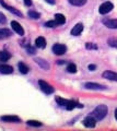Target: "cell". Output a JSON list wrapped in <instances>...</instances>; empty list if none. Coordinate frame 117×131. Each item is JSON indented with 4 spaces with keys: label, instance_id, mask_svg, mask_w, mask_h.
I'll return each mask as SVG.
<instances>
[{
    "label": "cell",
    "instance_id": "1",
    "mask_svg": "<svg viewBox=\"0 0 117 131\" xmlns=\"http://www.w3.org/2000/svg\"><path fill=\"white\" fill-rule=\"evenodd\" d=\"M56 102H57L60 106H65L66 109H68V110H72L75 107H80V108L83 107L81 104L77 103V102H75V101H68V100H65V98H61L59 96L56 97Z\"/></svg>",
    "mask_w": 117,
    "mask_h": 131
},
{
    "label": "cell",
    "instance_id": "2",
    "mask_svg": "<svg viewBox=\"0 0 117 131\" xmlns=\"http://www.w3.org/2000/svg\"><path fill=\"white\" fill-rule=\"evenodd\" d=\"M107 106L106 105H99L96 107L93 113H92V116H93L96 120H102L104 117L107 115Z\"/></svg>",
    "mask_w": 117,
    "mask_h": 131
},
{
    "label": "cell",
    "instance_id": "3",
    "mask_svg": "<svg viewBox=\"0 0 117 131\" xmlns=\"http://www.w3.org/2000/svg\"><path fill=\"white\" fill-rule=\"evenodd\" d=\"M113 9H114V5L110 1H106V2L102 3V5L100 6L99 12L101 14H106V13H108V12H111Z\"/></svg>",
    "mask_w": 117,
    "mask_h": 131
},
{
    "label": "cell",
    "instance_id": "4",
    "mask_svg": "<svg viewBox=\"0 0 117 131\" xmlns=\"http://www.w3.org/2000/svg\"><path fill=\"white\" fill-rule=\"evenodd\" d=\"M38 84H39V86H41L42 91H43L44 93H46V94H51V93L54 92V88L51 86V85L48 84L47 82L43 81V80H39V81H38Z\"/></svg>",
    "mask_w": 117,
    "mask_h": 131
},
{
    "label": "cell",
    "instance_id": "5",
    "mask_svg": "<svg viewBox=\"0 0 117 131\" xmlns=\"http://www.w3.org/2000/svg\"><path fill=\"white\" fill-rule=\"evenodd\" d=\"M67 50V47L62 44H55L53 46V51L56 55H63Z\"/></svg>",
    "mask_w": 117,
    "mask_h": 131
},
{
    "label": "cell",
    "instance_id": "6",
    "mask_svg": "<svg viewBox=\"0 0 117 131\" xmlns=\"http://www.w3.org/2000/svg\"><path fill=\"white\" fill-rule=\"evenodd\" d=\"M84 86H86V89H88V90H98V91L106 90V86L101 85V84H98V83H93V82H88V83H86Z\"/></svg>",
    "mask_w": 117,
    "mask_h": 131
},
{
    "label": "cell",
    "instance_id": "7",
    "mask_svg": "<svg viewBox=\"0 0 117 131\" xmlns=\"http://www.w3.org/2000/svg\"><path fill=\"white\" fill-rule=\"evenodd\" d=\"M83 125L86 127H88V128H94L95 125H96V119L93 116H88L87 118H84Z\"/></svg>",
    "mask_w": 117,
    "mask_h": 131
},
{
    "label": "cell",
    "instance_id": "8",
    "mask_svg": "<svg viewBox=\"0 0 117 131\" xmlns=\"http://www.w3.org/2000/svg\"><path fill=\"white\" fill-rule=\"evenodd\" d=\"M11 26H12V30H13L18 35H24V30L23 27L20 25V23H18L17 21H12L11 22Z\"/></svg>",
    "mask_w": 117,
    "mask_h": 131
},
{
    "label": "cell",
    "instance_id": "9",
    "mask_svg": "<svg viewBox=\"0 0 117 131\" xmlns=\"http://www.w3.org/2000/svg\"><path fill=\"white\" fill-rule=\"evenodd\" d=\"M103 24L108 28H117V20L116 19H104Z\"/></svg>",
    "mask_w": 117,
    "mask_h": 131
},
{
    "label": "cell",
    "instance_id": "10",
    "mask_svg": "<svg viewBox=\"0 0 117 131\" xmlns=\"http://www.w3.org/2000/svg\"><path fill=\"white\" fill-rule=\"evenodd\" d=\"M82 31H83V24L82 23H78V24H76V25L73 26V28L71 30V35L78 36V35L81 34Z\"/></svg>",
    "mask_w": 117,
    "mask_h": 131
},
{
    "label": "cell",
    "instance_id": "11",
    "mask_svg": "<svg viewBox=\"0 0 117 131\" xmlns=\"http://www.w3.org/2000/svg\"><path fill=\"white\" fill-rule=\"evenodd\" d=\"M0 3H1V6L2 7H5L6 8V9H8V10H9L10 12H12V13H13V14H15V15H18V16H20V18H22V16H23V14L21 13V12H20L19 10H17V9H14V8L13 7H10V6H8V5H6V3L5 2H3V0H0Z\"/></svg>",
    "mask_w": 117,
    "mask_h": 131
},
{
    "label": "cell",
    "instance_id": "12",
    "mask_svg": "<svg viewBox=\"0 0 117 131\" xmlns=\"http://www.w3.org/2000/svg\"><path fill=\"white\" fill-rule=\"evenodd\" d=\"M103 78H105L107 80H111V81H116L117 82V73L115 72H112V71H105L103 72Z\"/></svg>",
    "mask_w": 117,
    "mask_h": 131
},
{
    "label": "cell",
    "instance_id": "13",
    "mask_svg": "<svg viewBox=\"0 0 117 131\" xmlns=\"http://www.w3.org/2000/svg\"><path fill=\"white\" fill-rule=\"evenodd\" d=\"M0 72L3 73V74H10V73L13 72V68L8 64H1L0 66Z\"/></svg>",
    "mask_w": 117,
    "mask_h": 131
},
{
    "label": "cell",
    "instance_id": "14",
    "mask_svg": "<svg viewBox=\"0 0 117 131\" xmlns=\"http://www.w3.org/2000/svg\"><path fill=\"white\" fill-rule=\"evenodd\" d=\"M35 61L42 69H45V70H48V69H49V64L47 63L46 60H44L42 58H35Z\"/></svg>",
    "mask_w": 117,
    "mask_h": 131
},
{
    "label": "cell",
    "instance_id": "15",
    "mask_svg": "<svg viewBox=\"0 0 117 131\" xmlns=\"http://www.w3.org/2000/svg\"><path fill=\"white\" fill-rule=\"evenodd\" d=\"M1 120L7 121V122H20L21 121V119L17 116H2Z\"/></svg>",
    "mask_w": 117,
    "mask_h": 131
},
{
    "label": "cell",
    "instance_id": "16",
    "mask_svg": "<svg viewBox=\"0 0 117 131\" xmlns=\"http://www.w3.org/2000/svg\"><path fill=\"white\" fill-rule=\"evenodd\" d=\"M11 31H9L8 28H0V39H6L11 36Z\"/></svg>",
    "mask_w": 117,
    "mask_h": 131
},
{
    "label": "cell",
    "instance_id": "17",
    "mask_svg": "<svg viewBox=\"0 0 117 131\" xmlns=\"http://www.w3.org/2000/svg\"><path fill=\"white\" fill-rule=\"evenodd\" d=\"M35 45L38 48H45L46 47V39L44 37H37L35 40Z\"/></svg>",
    "mask_w": 117,
    "mask_h": 131
},
{
    "label": "cell",
    "instance_id": "18",
    "mask_svg": "<svg viewBox=\"0 0 117 131\" xmlns=\"http://www.w3.org/2000/svg\"><path fill=\"white\" fill-rule=\"evenodd\" d=\"M55 20H56V22L58 23V25H61V24H63L65 22H66V18L60 13L55 14Z\"/></svg>",
    "mask_w": 117,
    "mask_h": 131
},
{
    "label": "cell",
    "instance_id": "19",
    "mask_svg": "<svg viewBox=\"0 0 117 131\" xmlns=\"http://www.w3.org/2000/svg\"><path fill=\"white\" fill-rule=\"evenodd\" d=\"M10 57L11 56H10V54L8 51H6V50L0 51V61H7Z\"/></svg>",
    "mask_w": 117,
    "mask_h": 131
},
{
    "label": "cell",
    "instance_id": "20",
    "mask_svg": "<svg viewBox=\"0 0 117 131\" xmlns=\"http://www.w3.org/2000/svg\"><path fill=\"white\" fill-rule=\"evenodd\" d=\"M19 70H20V72H21V73L25 74V73L29 72V67H27L25 63L20 62V63H19Z\"/></svg>",
    "mask_w": 117,
    "mask_h": 131
},
{
    "label": "cell",
    "instance_id": "21",
    "mask_svg": "<svg viewBox=\"0 0 117 131\" xmlns=\"http://www.w3.org/2000/svg\"><path fill=\"white\" fill-rule=\"evenodd\" d=\"M71 5H73V6H83V5H86V2H87V0H68Z\"/></svg>",
    "mask_w": 117,
    "mask_h": 131
},
{
    "label": "cell",
    "instance_id": "22",
    "mask_svg": "<svg viewBox=\"0 0 117 131\" xmlns=\"http://www.w3.org/2000/svg\"><path fill=\"white\" fill-rule=\"evenodd\" d=\"M29 16L32 19H35V20H37L41 18V14L38 13V12H35V11H30L29 12Z\"/></svg>",
    "mask_w": 117,
    "mask_h": 131
},
{
    "label": "cell",
    "instance_id": "23",
    "mask_svg": "<svg viewBox=\"0 0 117 131\" xmlns=\"http://www.w3.org/2000/svg\"><path fill=\"white\" fill-rule=\"evenodd\" d=\"M67 70H68V72H70V73H76L77 72V66L75 63H70L69 66H68Z\"/></svg>",
    "mask_w": 117,
    "mask_h": 131
},
{
    "label": "cell",
    "instance_id": "24",
    "mask_svg": "<svg viewBox=\"0 0 117 131\" xmlns=\"http://www.w3.org/2000/svg\"><path fill=\"white\" fill-rule=\"evenodd\" d=\"M27 125L32 126V127H41L42 126V122L36 121V120H29V121H27Z\"/></svg>",
    "mask_w": 117,
    "mask_h": 131
},
{
    "label": "cell",
    "instance_id": "25",
    "mask_svg": "<svg viewBox=\"0 0 117 131\" xmlns=\"http://www.w3.org/2000/svg\"><path fill=\"white\" fill-rule=\"evenodd\" d=\"M108 45H110L111 47L117 48V38H110L108 39Z\"/></svg>",
    "mask_w": 117,
    "mask_h": 131
},
{
    "label": "cell",
    "instance_id": "26",
    "mask_svg": "<svg viewBox=\"0 0 117 131\" xmlns=\"http://www.w3.org/2000/svg\"><path fill=\"white\" fill-rule=\"evenodd\" d=\"M57 25H58V23L56 22V20H54V21H48L45 23V26H47V27H55Z\"/></svg>",
    "mask_w": 117,
    "mask_h": 131
},
{
    "label": "cell",
    "instance_id": "27",
    "mask_svg": "<svg viewBox=\"0 0 117 131\" xmlns=\"http://www.w3.org/2000/svg\"><path fill=\"white\" fill-rule=\"evenodd\" d=\"M86 47L88 49H98V46L95 44H92V43H87L86 44Z\"/></svg>",
    "mask_w": 117,
    "mask_h": 131
},
{
    "label": "cell",
    "instance_id": "28",
    "mask_svg": "<svg viewBox=\"0 0 117 131\" xmlns=\"http://www.w3.org/2000/svg\"><path fill=\"white\" fill-rule=\"evenodd\" d=\"M6 22H7V19H6L5 14L0 12V23H1V24H5Z\"/></svg>",
    "mask_w": 117,
    "mask_h": 131
},
{
    "label": "cell",
    "instance_id": "29",
    "mask_svg": "<svg viewBox=\"0 0 117 131\" xmlns=\"http://www.w3.org/2000/svg\"><path fill=\"white\" fill-rule=\"evenodd\" d=\"M95 69H96L95 64H90V66H89V70H90V71H94Z\"/></svg>",
    "mask_w": 117,
    "mask_h": 131
},
{
    "label": "cell",
    "instance_id": "30",
    "mask_svg": "<svg viewBox=\"0 0 117 131\" xmlns=\"http://www.w3.org/2000/svg\"><path fill=\"white\" fill-rule=\"evenodd\" d=\"M27 50H29V54H34L35 52V49L32 47H27Z\"/></svg>",
    "mask_w": 117,
    "mask_h": 131
},
{
    "label": "cell",
    "instance_id": "31",
    "mask_svg": "<svg viewBox=\"0 0 117 131\" xmlns=\"http://www.w3.org/2000/svg\"><path fill=\"white\" fill-rule=\"evenodd\" d=\"M24 3H25V5L26 6H32V1H31V0H24Z\"/></svg>",
    "mask_w": 117,
    "mask_h": 131
},
{
    "label": "cell",
    "instance_id": "32",
    "mask_svg": "<svg viewBox=\"0 0 117 131\" xmlns=\"http://www.w3.org/2000/svg\"><path fill=\"white\" fill-rule=\"evenodd\" d=\"M48 3H50V5H55V0H46Z\"/></svg>",
    "mask_w": 117,
    "mask_h": 131
},
{
    "label": "cell",
    "instance_id": "33",
    "mask_svg": "<svg viewBox=\"0 0 117 131\" xmlns=\"http://www.w3.org/2000/svg\"><path fill=\"white\" fill-rule=\"evenodd\" d=\"M58 64H62V63H65V61H62V60H58V62H57Z\"/></svg>",
    "mask_w": 117,
    "mask_h": 131
},
{
    "label": "cell",
    "instance_id": "34",
    "mask_svg": "<svg viewBox=\"0 0 117 131\" xmlns=\"http://www.w3.org/2000/svg\"><path fill=\"white\" fill-rule=\"evenodd\" d=\"M115 118H116V120H117V108H116V110H115Z\"/></svg>",
    "mask_w": 117,
    "mask_h": 131
}]
</instances>
